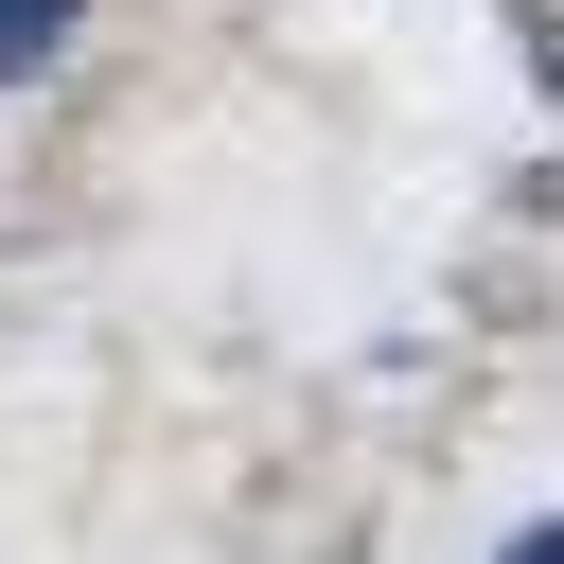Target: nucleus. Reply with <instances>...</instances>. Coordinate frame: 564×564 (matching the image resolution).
<instances>
[{
    "instance_id": "f257e3e1",
    "label": "nucleus",
    "mask_w": 564,
    "mask_h": 564,
    "mask_svg": "<svg viewBox=\"0 0 564 564\" xmlns=\"http://www.w3.org/2000/svg\"><path fill=\"white\" fill-rule=\"evenodd\" d=\"M53 53H70V0H0V88L53 70Z\"/></svg>"
},
{
    "instance_id": "f03ea898",
    "label": "nucleus",
    "mask_w": 564,
    "mask_h": 564,
    "mask_svg": "<svg viewBox=\"0 0 564 564\" xmlns=\"http://www.w3.org/2000/svg\"><path fill=\"white\" fill-rule=\"evenodd\" d=\"M511 564H564V529H529V546H511Z\"/></svg>"
}]
</instances>
